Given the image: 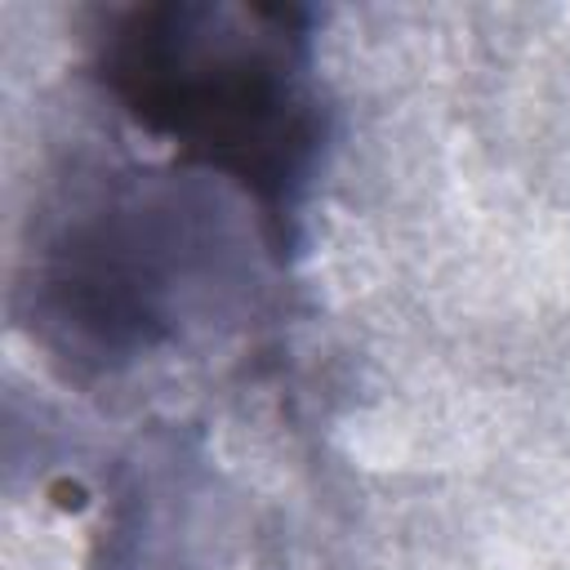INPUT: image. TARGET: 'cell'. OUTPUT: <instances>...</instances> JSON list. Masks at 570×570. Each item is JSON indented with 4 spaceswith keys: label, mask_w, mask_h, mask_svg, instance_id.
<instances>
[{
    "label": "cell",
    "mask_w": 570,
    "mask_h": 570,
    "mask_svg": "<svg viewBox=\"0 0 570 570\" xmlns=\"http://www.w3.org/2000/svg\"><path fill=\"white\" fill-rule=\"evenodd\" d=\"M89 71L183 169L232 187L285 258L325 134L298 4H111L94 13Z\"/></svg>",
    "instance_id": "obj_1"
},
{
    "label": "cell",
    "mask_w": 570,
    "mask_h": 570,
    "mask_svg": "<svg viewBox=\"0 0 570 570\" xmlns=\"http://www.w3.org/2000/svg\"><path fill=\"white\" fill-rule=\"evenodd\" d=\"M191 178V169H187ZM187 178H125L80 196L36 249L40 325L94 361H129L178 338L232 267V240Z\"/></svg>",
    "instance_id": "obj_2"
}]
</instances>
